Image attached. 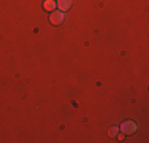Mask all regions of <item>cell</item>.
<instances>
[{
  "mask_svg": "<svg viewBox=\"0 0 149 143\" xmlns=\"http://www.w3.org/2000/svg\"><path fill=\"white\" fill-rule=\"evenodd\" d=\"M51 24H54V26H59V24L63 22V19H65V14L63 11H51Z\"/></svg>",
  "mask_w": 149,
  "mask_h": 143,
  "instance_id": "6da1fadb",
  "label": "cell"
},
{
  "mask_svg": "<svg viewBox=\"0 0 149 143\" xmlns=\"http://www.w3.org/2000/svg\"><path fill=\"white\" fill-rule=\"evenodd\" d=\"M120 129H122V132L124 134H132V132H135L136 130V124L135 123H124L122 126H120Z\"/></svg>",
  "mask_w": 149,
  "mask_h": 143,
  "instance_id": "7a4b0ae2",
  "label": "cell"
},
{
  "mask_svg": "<svg viewBox=\"0 0 149 143\" xmlns=\"http://www.w3.org/2000/svg\"><path fill=\"white\" fill-rule=\"evenodd\" d=\"M56 6H57V3H56L54 0H45V3H43V8L46 11H54Z\"/></svg>",
  "mask_w": 149,
  "mask_h": 143,
  "instance_id": "3957f363",
  "label": "cell"
},
{
  "mask_svg": "<svg viewBox=\"0 0 149 143\" xmlns=\"http://www.w3.org/2000/svg\"><path fill=\"white\" fill-rule=\"evenodd\" d=\"M56 3H57V6L60 8V11H65V10L70 8V5H72V0H59V2H56Z\"/></svg>",
  "mask_w": 149,
  "mask_h": 143,
  "instance_id": "277c9868",
  "label": "cell"
},
{
  "mask_svg": "<svg viewBox=\"0 0 149 143\" xmlns=\"http://www.w3.org/2000/svg\"><path fill=\"white\" fill-rule=\"evenodd\" d=\"M118 130H119L118 127H111L108 130V135H109V137H114V135H118Z\"/></svg>",
  "mask_w": 149,
  "mask_h": 143,
  "instance_id": "5b68a950",
  "label": "cell"
},
{
  "mask_svg": "<svg viewBox=\"0 0 149 143\" xmlns=\"http://www.w3.org/2000/svg\"><path fill=\"white\" fill-rule=\"evenodd\" d=\"M118 140H124V134H119L118 135Z\"/></svg>",
  "mask_w": 149,
  "mask_h": 143,
  "instance_id": "8992f818",
  "label": "cell"
}]
</instances>
